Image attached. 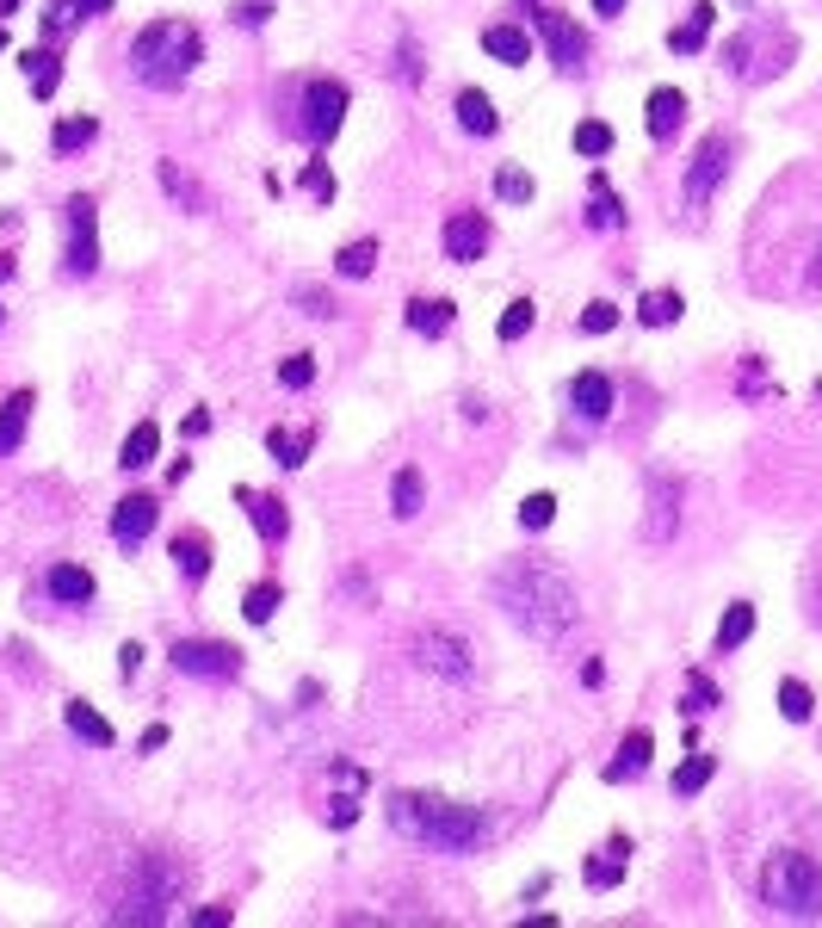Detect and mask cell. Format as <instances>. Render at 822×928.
<instances>
[{
  "label": "cell",
  "instance_id": "obj_1",
  "mask_svg": "<svg viewBox=\"0 0 822 928\" xmlns=\"http://www.w3.org/2000/svg\"><path fill=\"white\" fill-rule=\"evenodd\" d=\"M489 595H495L501 614L526 631V638H538V644H557L563 631H575V619H581V600H575L569 576H563L557 564H538V557L501 564L495 576H489Z\"/></svg>",
  "mask_w": 822,
  "mask_h": 928
},
{
  "label": "cell",
  "instance_id": "obj_2",
  "mask_svg": "<svg viewBox=\"0 0 822 928\" xmlns=\"http://www.w3.org/2000/svg\"><path fill=\"white\" fill-rule=\"evenodd\" d=\"M389 830L408 835V842H427L439 854H470L489 842V818L470 811V804L434 799V792H396L389 799Z\"/></svg>",
  "mask_w": 822,
  "mask_h": 928
},
{
  "label": "cell",
  "instance_id": "obj_3",
  "mask_svg": "<svg viewBox=\"0 0 822 928\" xmlns=\"http://www.w3.org/2000/svg\"><path fill=\"white\" fill-rule=\"evenodd\" d=\"M204 56V38L192 32L186 19H156V25H142L137 44H130V68H137L149 87H180V81L199 68Z\"/></svg>",
  "mask_w": 822,
  "mask_h": 928
},
{
  "label": "cell",
  "instance_id": "obj_4",
  "mask_svg": "<svg viewBox=\"0 0 822 928\" xmlns=\"http://www.w3.org/2000/svg\"><path fill=\"white\" fill-rule=\"evenodd\" d=\"M760 904L773 916H822V866L786 849L760 866Z\"/></svg>",
  "mask_w": 822,
  "mask_h": 928
},
{
  "label": "cell",
  "instance_id": "obj_5",
  "mask_svg": "<svg viewBox=\"0 0 822 928\" xmlns=\"http://www.w3.org/2000/svg\"><path fill=\"white\" fill-rule=\"evenodd\" d=\"M341 118H346V87L341 81H310L303 106H297V137L322 149V142L341 137Z\"/></svg>",
  "mask_w": 822,
  "mask_h": 928
},
{
  "label": "cell",
  "instance_id": "obj_6",
  "mask_svg": "<svg viewBox=\"0 0 822 928\" xmlns=\"http://www.w3.org/2000/svg\"><path fill=\"white\" fill-rule=\"evenodd\" d=\"M729 156H736V142H729V130H712V137L698 142V156L693 168H686V211H705L712 205V192L724 186V173H729Z\"/></svg>",
  "mask_w": 822,
  "mask_h": 928
},
{
  "label": "cell",
  "instance_id": "obj_7",
  "mask_svg": "<svg viewBox=\"0 0 822 928\" xmlns=\"http://www.w3.org/2000/svg\"><path fill=\"white\" fill-rule=\"evenodd\" d=\"M173 892H180V873H173V866H161V861H142L137 892H130V904L118 910V922H161V916H168V904H173Z\"/></svg>",
  "mask_w": 822,
  "mask_h": 928
},
{
  "label": "cell",
  "instance_id": "obj_8",
  "mask_svg": "<svg viewBox=\"0 0 822 928\" xmlns=\"http://www.w3.org/2000/svg\"><path fill=\"white\" fill-rule=\"evenodd\" d=\"M173 669L199 681H235L242 675V650L217 644V638H186V644H173Z\"/></svg>",
  "mask_w": 822,
  "mask_h": 928
},
{
  "label": "cell",
  "instance_id": "obj_9",
  "mask_svg": "<svg viewBox=\"0 0 822 928\" xmlns=\"http://www.w3.org/2000/svg\"><path fill=\"white\" fill-rule=\"evenodd\" d=\"M538 38H544V50H551V63H557L563 75H575V68L588 63V32H581L569 13H538Z\"/></svg>",
  "mask_w": 822,
  "mask_h": 928
},
{
  "label": "cell",
  "instance_id": "obj_10",
  "mask_svg": "<svg viewBox=\"0 0 822 928\" xmlns=\"http://www.w3.org/2000/svg\"><path fill=\"white\" fill-rule=\"evenodd\" d=\"M99 267V230H94V199L87 192H75L68 199V273H87Z\"/></svg>",
  "mask_w": 822,
  "mask_h": 928
},
{
  "label": "cell",
  "instance_id": "obj_11",
  "mask_svg": "<svg viewBox=\"0 0 822 928\" xmlns=\"http://www.w3.org/2000/svg\"><path fill=\"white\" fill-rule=\"evenodd\" d=\"M156 520H161V502L156 495H125V502L111 508V538L125 551H137L142 538L156 533Z\"/></svg>",
  "mask_w": 822,
  "mask_h": 928
},
{
  "label": "cell",
  "instance_id": "obj_12",
  "mask_svg": "<svg viewBox=\"0 0 822 928\" xmlns=\"http://www.w3.org/2000/svg\"><path fill=\"white\" fill-rule=\"evenodd\" d=\"M446 254L458 267L482 260V254H489V217H482V211H451L446 217Z\"/></svg>",
  "mask_w": 822,
  "mask_h": 928
},
{
  "label": "cell",
  "instance_id": "obj_13",
  "mask_svg": "<svg viewBox=\"0 0 822 928\" xmlns=\"http://www.w3.org/2000/svg\"><path fill=\"white\" fill-rule=\"evenodd\" d=\"M569 409L581 415V422L600 427L606 415H612V378H606V372H575L569 378Z\"/></svg>",
  "mask_w": 822,
  "mask_h": 928
},
{
  "label": "cell",
  "instance_id": "obj_14",
  "mask_svg": "<svg viewBox=\"0 0 822 928\" xmlns=\"http://www.w3.org/2000/svg\"><path fill=\"white\" fill-rule=\"evenodd\" d=\"M235 495H242V508H248V520H254V533H260L266 545H279V538L291 533V514H285L279 495H260V489H235Z\"/></svg>",
  "mask_w": 822,
  "mask_h": 928
},
{
  "label": "cell",
  "instance_id": "obj_15",
  "mask_svg": "<svg viewBox=\"0 0 822 928\" xmlns=\"http://www.w3.org/2000/svg\"><path fill=\"white\" fill-rule=\"evenodd\" d=\"M415 650H420L427 669H439V675H470V644L465 638H451V631H427Z\"/></svg>",
  "mask_w": 822,
  "mask_h": 928
},
{
  "label": "cell",
  "instance_id": "obj_16",
  "mask_svg": "<svg viewBox=\"0 0 822 928\" xmlns=\"http://www.w3.org/2000/svg\"><path fill=\"white\" fill-rule=\"evenodd\" d=\"M674 508H681V483L655 477L650 483V520H643V538H650V545H668V538H674Z\"/></svg>",
  "mask_w": 822,
  "mask_h": 928
},
{
  "label": "cell",
  "instance_id": "obj_17",
  "mask_svg": "<svg viewBox=\"0 0 822 928\" xmlns=\"http://www.w3.org/2000/svg\"><path fill=\"white\" fill-rule=\"evenodd\" d=\"M650 756H655V737H650V730H631V737L619 743V756L606 761V780L619 787V780H631V774H643V768H650Z\"/></svg>",
  "mask_w": 822,
  "mask_h": 928
},
{
  "label": "cell",
  "instance_id": "obj_18",
  "mask_svg": "<svg viewBox=\"0 0 822 928\" xmlns=\"http://www.w3.org/2000/svg\"><path fill=\"white\" fill-rule=\"evenodd\" d=\"M32 409H38V396H32V391H13L7 403H0V458H7V452H19V440H25V422H32Z\"/></svg>",
  "mask_w": 822,
  "mask_h": 928
},
{
  "label": "cell",
  "instance_id": "obj_19",
  "mask_svg": "<svg viewBox=\"0 0 822 928\" xmlns=\"http://www.w3.org/2000/svg\"><path fill=\"white\" fill-rule=\"evenodd\" d=\"M458 125H465L470 137H495V130H501L495 99L482 94V87H465V94H458Z\"/></svg>",
  "mask_w": 822,
  "mask_h": 928
},
{
  "label": "cell",
  "instance_id": "obj_20",
  "mask_svg": "<svg viewBox=\"0 0 822 928\" xmlns=\"http://www.w3.org/2000/svg\"><path fill=\"white\" fill-rule=\"evenodd\" d=\"M681 118H686V94L681 87H655L650 94V137L668 142L674 130H681Z\"/></svg>",
  "mask_w": 822,
  "mask_h": 928
},
{
  "label": "cell",
  "instance_id": "obj_21",
  "mask_svg": "<svg viewBox=\"0 0 822 928\" xmlns=\"http://www.w3.org/2000/svg\"><path fill=\"white\" fill-rule=\"evenodd\" d=\"M482 50H489L495 63H508V68L532 63V38L520 32V25H489V32H482Z\"/></svg>",
  "mask_w": 822,
  "mask_h": 928
},
{
  "label": "cell",
  "instance_id": "obj_22",
  "mask_svg": "<svg viewBox=\"0 0 822 928\" xmlns=\"http://www.w3.org/2000/svg\"><path fill=\"white\" fill-rule=\"evenodd\" d=\"M624 854H631V842H624V835H612V842H606V849L588 861V892H612V885L624 879Z\"/></svg>",
  "mask_w": 822,
  "mask_h": 928
},
{
  "label": "cell",
  "instance_id": "obj_23",
  "mask_svg": "<svg viewBox=\"0 0 822 928\" xmlns=\"http://www.w3.org/2000/svg\"><path fill=\"white\" fill-rule=\"evenodd\" d=\"M156 452H161V427L156 422H137L125 434V452H118V465L125 471H142V465H156Z\"/></svg>",
  "mask_w": 822,
  "mask_h": 928
},
{
  "label": "cell",
  "instance_id": "obj_24",
  "mask_svg": "<svg viewBox=\"0 0 822 928\" xmlns=\"http://www.w3.org/2000/svg\"><path fill=\"white\" fill-rule=\"evenodd\" d=\"M420 502H427V483H420L415 465H403V471H396V483H389V514H396V520H415Z\"/></svg>",
  "mask_w": 822,
  "mask_h": 928
},
{
  "label": "cell",
  "instance_id": "obj_25",
  "mask_svg": "<svg viewBox=\"0 0 822 928\" xmlns=\"http://www.w3.org/2000/svg\"><path fill=\"white\" fill-rule=\"evenodd\" d=\"M63 718H68V730H75L81 743H94V749H111V724L99 718V712L87 706V700H68V706H63Z\"/></svg>",
  "mask_w": 822,
  "mask_h": 928
},
{
  "label": "cell",
  "instance_id": "obj_26",
  "mask_svg": "<svg viewBox=\"0 0 822 928\" xmlns=\"http://www.w3.org/2000/svg\"><path fill=\"white\" fill-rule=\"evenodd\" d=\"M173 564H180V576L204 583V576H211V538H204V533H180V538H173Z\"/></svg>",
  "mask_w": 822,
  "mask_h": 928
},
{
  "label": "cell",
  "instance_id": "obj_27",
  "mask_svg": "<svg viewBox=\"0 0 822 928\" xmlns=\"http://www.w3.org/2000/svg\"><path fill=\"white\" fill-rule=\"evenodd\" d=\"M50 595H56V600H68V607L94 600V569H81V564H56V569H50Z\"/></svg>",
  "mask_w": 822,
  "mask_h": 928
},
{
  "label": "cell",
  "instance_id": "obj_28",
  "mask_svg": "<svg viewBox=\"0 0 822 928\" xmlns=\"http://www.w3.org/2000/svg\"><path fill=\"white\" fill-rule=\"evenodd\" d=\"M712 7H705V0H698L693 7V19H686V25H674V32H668V50H674V56H693L698 44H705V32H712Z\"/></svg>",
  "mask_w": 822,
  "mask_h": 928
},
{
  "label": "cell",
  "instance_id": "obj_29",
  "mask_svg": "<svg viewBox=\"0 0 822 928\" xmlns=\"http://www.w3.org/2000/svg\"><path fill=\"white\" fill-rule=\"evenodd\" d=\"M748 631H755V607H748V600H736V607L724 614V626H717V657L743 650V644H748Z\"/></svg>",
  "mask_w": 822,
  "mask_h": 928
},
{
  "label": "cell",
  "instance_id": "obj_30",
  "mask_svg": "<svg viewBox=\"0 0 822 928\" xmlns=\"http://www.w3.org/2000/svg\"><path fill=\"white\" fill-rule=\"evenodd\" d=\"M408 329L415 334H446L451 329V303L446 298H415L408 303Z\"/></svg>",
  "mask_w": 822,
  "mask_h": 928
},
{
  "label": "cell",
  "instance_id": "obj_31",
  "mask_svg": "<svg viewBox=\"0 0 822 928\" xmlns=\"http://www.w3.org/2000/svg\"><path fill=\"white\" fill-rule=\"evenodd\" d=\"M19 63H25V81H32V94H38V99L56 94V81H63V63H56L50 50H32V56H19Z\"/></svg>",
  "mask_w": 822,
  "mask_h": 928
},
{
  "label": "cell",
  "instance_id": "obj_32",
  "mask_svg": "<svg viewBox=\"0 0 822 928\" xmlns=\"http://www.w3.org/2000/svg\"><path fill=\"white\" fill-rule=\"evenodd\" d=\"M588 186H594L588 223H594V230H619V223H624V205H619V199H612V186H606V173H594Z\"/></svg>",
  "mask_w": 822,
  "mask_h": 928
},
{
  "label": "cell",
  "instance_id": "obj_33",
  "mask_svg": "<svg viewBox=\"0 0 822 928\" xmlns=\"http://www.w3.org/2000/svg\"><path fill=\"white\" fill-rule=\"evenodd\" d=\"M99 137V125H94V111H81V118H63V125H56V156H75V149H87V142Z\"/></svg>",
  "mask_w": 822,
  "mask_h": 928
},
{
  "label": "cell",
  "instance_id": "obj_34",
  "mask_svg": "<svg viewBox=\"0 0 822 928\" xmlns=\"http://www.w3.org/2000/svg\"><path fill=\"white\" fill-rule=\"evenodd\" d=\"M717 774V756H686L681 768H674V780H668V787L681 792V799H693L698 787H705V780H712Z\"/></svg>",
  "mask_w": 822,
  "mask_h": 928
},
{
  "label": "cell",
  "instance_id": "obj_35",
  "mask_svg": "<svg viewBox=\"0 0 822 928\" xmlns=\"http://www.w3.org/2000/svg\"><path fill=\"white\" fill-rule=\"evenodd\" d=\"M779 712H786V718L791 724H810V718H816V700H810V687H804V681H779Z\"/></svg>",
  "mask_w": 822,
  "mask_h": 928
},
{
  "label": "cell",
  "instance_id": "obj_36",
  "mask_svg": "<svg viewBox=\"0 0 822 928\" xmlns=\"http://www.w3.org/2000/svg\"><path fill=\"white\" fill-rule=\"evenodd\" d=\"M266 452L279 458L285 471H297V465H303V452H310V434H285V427H273V434H266Z\"/></svg>",
  "mask_w": 822,
  "mask_h": 928
},
{
  "label": "cell",
  "instance_id": "obj_37",
  "mask_svg": "<svg viewBox=\"0 0 822 928\" xmlns=\"http://www.w3.org/2000/svg\"><path fill=\"white\" fill-rule=\"evenodd\" d=\"M637 322H650V329H668V322H681V298H674V291H650V298L637 303Z\"/></svg>",
  "mask_w": 822,
  "mask_h": 928
},
{
  "label": "cell",
  "instance_id": "obj_38",
  "mask_svg": "<svg viewBox=\"0 0 822 928\" xmlns=\"http://www.w3.org/2000/svg\"><path fill=\"white\" fill-rule=\"evenodd\" d=\"M334 267H341V279H365V273L377 267V242H346V248L334 254Z\"/></svg>",
  "mask_w": 822,
  "mask_h": 928
},
{
  "label": "cell",
  "instance_id": "obj_39",
  "mask_svg": "<svg viewBox=\"0 0 822 928\" xmlns=\"http://www.w3.org/2000/svg\"><path fill=\"white\" fill-rule=\"evenodd\" d=\"M242 614H248V626H266V619L279 614V583H254L242 595Z\"/></svg>",
  "mask_w": 822,
  "mask_h": 928
},
{
  "label": "cell",
  "instance_id": "obj_40",
  "mask_svg": "<svg viewBox=\"0 0 822 928\" xmlns=\"http://www.w3.org/2000/svg\"><path fill=\"white\" fill-rule=\"evenodd\" d=\"M606 149H612V125L581 118V125H575V156H606Z\"/></svg>",
  "mask_w": 822,
  "mask_h": 928
},
{
  "label": "cell",
  "instance_id": "obj_41",
  "mask_svg": "<svg viewBox=\"0 0 822 928\" xmlns=\"http://www.w3.org/2000/svg\"><path fill=\"white\" fill-rule=\"evenodd\" d=\"M551 520H557V495H526V502H520V526H526V533H544V526H551Z\"/></svg>",
  "mask_w": 822,
  "mask_h": 928
},
{
  "label": "cell",
  "instance_id": "obj_42",
  "mask_svg": "<svg viewBox=\"0 0 822 928\" xmlns=\"http://www.w3.org/2000/svg\"><path fill=\"white\" fill-rule=\"evenodd\" d=\"M297 186L310 192L316 205H334V168H328V161H310V168H303V180H297Z\"/></svg>",
  "mask_w": 822,
  "mask_h": 928
},
{
  "label": "cell",
  "instance_id": "obj_43",
  "mask_svg": "<svg viewBox=\"0 0 822 928\" xmlns=\"http://www.w3.org/2000/svg\"><path fill=\"white\" fill-rule=\"evenodd\" d=\"M495 192L508 199V205H526L538 186H532V173H526V168H501V173H495Z\"/></svg>",
  "mask_w": 822,
  "mask_h": 928
},
{
  "label": "cell",
  "instance_id": "obj_44",
  "mask_svg": "<svg viewBox=\"0 0 822 928\" xmlns=\"http://www.w3.org/2000/svg\"><path fill=\"white\" fill-rule=\"evenodd\" d=\"M532 316H538V303H532V298H513L508 310H501V341H520V334L532 329Z\"/></svg>",
  "mask_w": 822,
  "mask_h": 928
},
{
  "label": "cell",
  "instance_id": "obj_45",
  "mask_svg": "<svg viewBox=\"0 0 822 928\" xmlns=\"http://www.w3.org/2000/svg\"><path fill=\"white\" fill-rule=\"evenodd\" d=\"M310 378H316V360H310V353H291V360L279 365V384H285V391H310Z\"/></svg>",
  "mask_w": 822,
  "mask_h": 928
},
{
  "label": "cell",
  "instance_id": "obj_46",
  "mask_svg": "<svg viewBox=\"0 0 822 928\" xmlns=\"http://www.w3.org/2000/svg\"><path fill=\"white\" fill-rule=\"evenodd\" d=\"M712 706H717V687L693 669V675H686V706L681 712H712Z\"/></svg>",
  "mask_w": 822,
  "mask_h": 928
},
{
  "label": "cell",
  "instance_id": "obj_47",
  "mask_svg": "<svg viewBox=\"0 0 822 928\" xmlns=\"http://www.w3.org/2000/svg\"><path fill=\"white\" fill-rule=\"evenodd\" d=\"M81 19V0H50V13H44V25H50V38H63L68 25Z\"/></svg>",
  "mask_w": 822,
  "mask_h": 928
},
{
  "label": "cell",
  "instance_id": "obj_48",
  "mask_svg": "<svg viewBox=\"0 0 822 928\" xmlns=\"http://www.w3.org/2000/svg\"><path fill=\"white\" fill-rule=\"evenodd\" d=\"M606 329H619V310L612 303H588L581 310V334H606Z\"/></svg>",
  "mask_w": 822,
  "mask_h": 928
},
{
  "label": "cell",
  "instance_id": "obj_49",
  "mask_svg": "<svg viewBox=\"0 0 822 928\" xmlns=\"http://www.w3.org/2000/svg\"><path fill=\"white\" fill-rule=\"evenodd\" d=\"M266 13H273L266 0H235V7H229V19H235V25H266Z\"/></svg>",
  "mask_w": 822,
  "mask_h": 928
},
{
  "label": "cell",
  "instance_id": "obj_50",
  "mask_svg": "<svg viewBox=\"0 0 822 928\" xmlns=\"http://www.w3.org/2000/svg\"><path fill=\"white\" fill-rule=\"evenodd\" d=\"M192 922H199V928H229V922H235V910H229V904H211V910H199Z\"/></svg>",
  "mask_w": 822,
  "mask_h": 928
},
{
  "label": "cell",
  "instance_id": "obj_51",
  "mask_svg": "<svg viewBox=\"0 0 822 928\" xmlns=\"http://www.w3.org/2000/svg\"><path fill=\"white\" fill-rule=\"evenodd\" d=\"M353 818H359V804H353V799H334V804H328V823H341V830H346Z\"/></svg>",
  "mask_w": 822,
  "mask_h": 928
},
{
  "label": "cell",
  "instance_id": "obj_52",
  "mask_svg": "<svg viewBox=\"0 0 822 928\" xmlns=\"http://www.w3.org/2000/svg\"><path fill=\"white\" fill-rule=\"evenodd\" d=\"M137 662H142V650H137V644H125V650H118V675L130 681V675H137Z\"/></svg>",
  "mask_w": 822,
  "mask_h": 928
},
{
  "label": "cell",
  "instance_id": "obj_53",
  "mask_svg": "<svg viewBox=\"0 0 822 928\" xmlns=\"http://www.w3.org/2000/svg\"><path fill=\"white\" fill-rule=\"evenodd\" d=\"M594 13H600V19H612V13H624V0H594Z\"/></svg>",
  "mask_w": 822,
  "mask_h": 928
},
{
  "label": "cell",
  "instance_id": "obj_54",
  "mask_svg": "<svg viewBox=\"0 0 822 928\" xmlns=\"http://www.w3.org/2000/svg\"><path fill=\"white\" fill-rule=\"evenodd\" d=\"M111 0H81V13H106Z\"/></svg>",
  "mask_w": 822,
  "mask_h": 928
},
{
  "label": "cell",
  "instance_id": "obj_55",
  "mask_svg": "<svg viewBox=\"0 0 822 928\" xmlns=\"http://www.w3.org/2000/svg\"><path fill=\"white\" fill-rule=\"evenodd\" d=\"M816 285H822V248H816Z\"/></svg>",
  "mask_w": 822,
  "mask_h": 928
},
{
  "label": "cell",
  "instance_id": "obj_56",
  "mask_svg": "<svg viewBox=\"0 0 822 928\" xmlns=\"http://www.w3.org/2000/svg\"><path fill=\"white\" fill-rule=\"evenodd\" d=\"M0 50H7V25H0Z\"/></svg>",
  "mask_w": 822,
  "mask_h": 928
}]
</instances>
